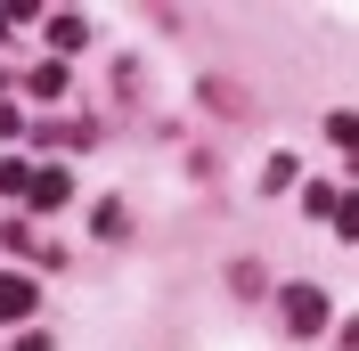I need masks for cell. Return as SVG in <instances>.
<instances>
[{
    "instance_id": "52a82bcc",
    "label": "cell",
    "mask_w": 359,
    "mask_h": 351,
    "mask_svg": "<svg viewBox=\"0 0 359 351\" xmlns=\"http://www.w3.org/2000/svg\"><path fill=\"white\" fill-rule=\"evenodd\" d=\"M335 204H343V197H335V188H318V180L302 188V213H311V220H335Z\"/></svg>"
},
{
    "instance_id": "8fae6325",
    "label": "cell",
    "mask_w": 359,
    "mask_h": 351,
    "mask_svg": "<svg viewBox=\"0 0 359 351\" xmlns=\"http://www.w3.org/2000/svg\"><path fill=\"white\" fill-rule=\"evenodd\" d=\"M17 351H49V335H17Z\"/></svg>"
},
{
    "instance_id": "8992f818",
    "label": "cell",
    "mask_w": 359,
    "mask_h": 351,
    "mask_svg": "<svg viewBox=\"0 0 359 351\" xmlns=\"http://www.w3.org/2000/svg\"><path fill=\"white\" fill-rule=\"evenodd\" d=\"M327 139H335V147H351V155H359V114H351V107H335V114H327Z\"/></svg>"
},
{
    "instance_id": "3957f363",
    "label": "cell",
    "mask_w": 359,
    "mask_h": 351,
    "mask_svg": "<svg viewBox=\"0 0 359 351\" xmlns=\"http://www.w3.org/2000/svg\"><path fill=\"white\" fill-rule=\"evenodd\" d=\"M33 303H41V294H33V278H0V319H8V327H17V319H33Z\"/></svg>"
},
{
    "instance_id": "6da1fadb",
    "label": "cell",
    "mask_w": 359,
    "mask_h": 351,
    "mask_svg": "<svg viewBox=\"0 0 359 351\" xmlns=\"http://www.w3.org/2000/svg\"><path fill=\"white\" fill-rule=\"evenodd\" d=\"M278 310H286L294 335H327V294H318V286H286V294H278Z\"/></svg>"
},
{
    "instance_id": "277c9868",
    "label": "cell",
    "mask_w": 359,
    "mask_h": 351,
    "mask_svg": "<svg viewBox=\"0 0 359 351\" xmlns=\"http://www.w3.org/2000/svg\"><path fill=\"white\" fill-rule=\"evenodd\" d=\"M25 90H33V98H57V90H66V58H41V66L25 74Z\"/></svg>"
},
{
    "instance_id": "7a4b0ae2",
    "label": "cell",
    "mask_w": 359,
    "mask_h": 351,
    "mask_svg": "<svg viewBox=\"0 0 359 351\" xmlns=\"http://www.w3.org/2000/svg\"><path fill=\"white\" fill-rule=\"evenodd\" d=\"M25 197L41 204V213H57V204H66V197H74V180H66V172H57V164H41V172H33V188H25Z\"/></svg>"
},
{
    "instance_id": "5b68a950",
    "label": "cell",
    "mask_w": 359,
    "mask_h": 351,
    "mask_svg": "<svg viewBox=\"0 0 359 351\" xmlns=\"http://www.w3.org/2000/svg\"><path fill=\"white\" fill-rule=\"evenodd\" d=\"M82 41H90L82 17H57V25H49V49H57V58H66V49H82Z\"/></svg>"
},
{
    "instance_id": "9c48e42d",
    "label": "cell",
    "mask_w": 359,
    "mask_h": 351,
    "mask_svg": "<svg viewBox=\"0 0 359 351\" xmlns=\"http://www.w3.org/2000/svg\"><path fill=\"white\" fill-rule=\"evenodd\" d=\"M335 237H351V245H359V188L335 204Z\"/></svg>"
},
{
    "instance_id": "ba28073f",
    "label": "cell",
    "mask_w": 359,
    "mask_h": 351,
    "mask_svg": "<svg viewBox=\"0 0 359 351\" xmlns=\"http://www.w3.org/2000/svg\"><path fill=\"white\" fill-rule=\"evenodd\" d=\"M229 286H237V294H245V303H253V294H269V278H262V262H237V270H229Z\"/></svg>"
},
{
    "instance_id": "7c38bea8",
    "label": "cell",
    "mask_w": 359,
    "mask_h": 351,
    "mask_svg": "<svg viewBox=\"0 0 359 351\" xmlns=\"http://www.w3.org/2000/svg\"><path fill=\"white\" fill-rule=\"evenodd\" d=\"M343 351H359V319H351V327H343Z\"/></svg>"
},
{
    "instance_id": "30bf717a",
    "label": "cell",
    "mask_w": 359,
    "mask_h": 351,
    "mask_svg": "<svg viewBox=\"0 0 359 351\" xmlns=\"http://www.w3.org/2000/svg\"><path fill=\"white\" fill-rule=\"evenodd\" d=\"M25 188H33V172H25L17 155H8V164H0V197H25Z\"/></svg>"
}]
</instances>
